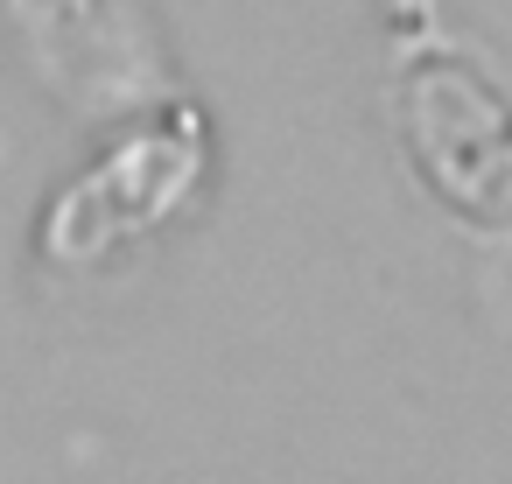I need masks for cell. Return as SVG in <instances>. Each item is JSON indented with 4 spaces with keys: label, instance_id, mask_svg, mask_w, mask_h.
<instances>
[{
    "label": "cell",
    "instance_id": "1",
    "mask_svg": "<svg viewBox=\"0 0 512 484\" xmlns=\"http://www.w3.org/2000/svg\"><path fill=\"white\" fill-rule=\"evenodd\" d=\"M400 120H407V155L435 183V197L484 225H512V99L484 78L477 57L463 50H428L407 85H400Z\"/></svg>",
    "mask_w": 512,
    "mask_h": 484
}]
</instances>
